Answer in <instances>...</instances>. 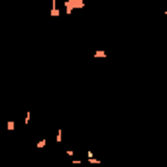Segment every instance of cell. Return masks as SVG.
I'll use <instances>...</instances> for the list:
<instances>
[{"instance_id": "6da1fadb", "label": "cell", "mask_w": 167, "mask_h": 167, "mask_svg": "<svg viewBox=\"0 0 167 167\" xmlns=\"http://www.w3.org/2000/svg\"><path fill=\"white\" fill-rule=\"evenodd\" d=\"M85 8V0H65V12L73 14V10Z\"/></svg>"}, {"instance_id": "7a4b0ae2", "label": "cell", "mask_w": 167, "mask_h": 167, "mask_svg": "<svg viewBox=\"0 0 167 167\" xmlns=\"http://www.w3.org/2000/svg\"><path fill=\"white\" fill-rule=\"evenodd\" d=\"M51 16H53V18L59 16V10H57V0H51Z\"/></svg>"}, {"instance_id": "3957f363", "label": "cell", "mask_w": 167, "mask_h": 167, "mask_svg": "<svg viewBox=\"0 0 167 167\" xmlns=\"http://www.w3.org/2000/svg\"><path fill=\"white\" fill-rule=\"evenodd\" d=\"M89 163H92V165H100L102 161H100V159H96L94 155H89Z\"/></svg>"}, {"instance_id": "277c9868", "label": "cell", "mask_w": 167, "mask_h": 167, "mask_svg": "<svg viewBox=\"0 0 167 167\" xmlns=\"http://www.w3.org/2000/svg\"><path fill=\"white\" fill-rule=\"evenodd\" d=\"M45 144H47V140H45V138H41V140L35 144V147H37V149H41V147H45Z\"/></svg>"}, {"instance_id": "5b68a950", "label": "cell", "mask_w": 167, "mask_h": 167, "mask_svg": "<svg viewBox=\"0 0 167 167\" xmlns=\"http://www.w3.org/2000/svg\"><path fill=\"white\" fill-rule=\"evenodd\" d=\"M55 140H57V144H61V140H63V130H61V128L57 130V136H55Z\"/></svg>"}, {"instance_id": "8992f818", "label": "cell", "mask_w": 167, "mask_h": 167, "mask_svg": "<svg viewBox=\"0 0 167 167\" xmlns=\"http://www.w3.org/2000/svg\"><path fill=\"white\" fill-rule=\"evenodd\" d=\"M6 128H8V132H12V130L16 128V124H14V120H8V122H6Z\"/></svg>"}, {"instance_id": "52a82bcc", "label": "cell", "mask_w": 167, "mask_h": 167, "mask_svg": "<svg viewBox=\"0 0 167 167\" xmlns=\"http://www.w3.org/2000/svg\"><path fill=\"white\" fill-rule=\"evenodd\" d=\"M30 118H32V112L28 110V112H26V118H24V124H26V126L30 124Z\"/></svg>"}, {"instance_id": "ba28073f", "label": "cell", "mask_w": 167, "mask_h": 167, "mask_svg": "<svg viewBox=\"0 0 167 167\" xmlns=\"http://www.w3.org/2000/svg\"><path fill=\"white\" fill-rule=\"evenodd\" d=\"M94 57H106L104 51H94Z\"/></svg>"}]
</instances>
